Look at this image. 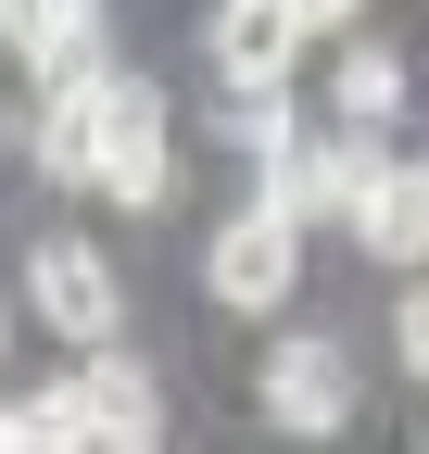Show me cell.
Listing matches in <instances>:
<instances>
[{
    "label": "cell",
    "instance_id": "1",
    "mask_svg": "<svg viewBox=\"0 0 429 454\" xmlns=\"http://www.w3.org/2000/svg\"><path fill=\"white\" fill-rule=\"evenodd\" d=\"M202 291H214V316H278V303L303 291V215H278V202L214 215V240H202Z\"/></svg>",
    "mask_w": 429,
    "mask_h": 454
},
{
    "label": "cell",
    "instance_id": "2",
    "mask_svg": "<svg viewBox=\"0 0 429 454\" xmlns=\"http://www.w3.org/2000/svg\"><path fill=\"white\" fill-rule=\"evenodd\" d=\"M26 316L51 340H76V354H101V340L127 328V291H114V253L76 240V227H51V240H26Z\"/></svg>",
    "mask_w": 429,
    "mask_h": 454
},
{
    "label": "cell",
    "instance_id": "3",
    "mask_svg": "<svg viewBox=\"0 0 429 454\" xmlns=\"http://www.w3.org/2000/svg\"><path fill=\"white\" fill-rule=\"evenodd\" d=\"M379 164H392V152H379V127H329V139L303 127L291 152H265V164H253V202H278V215H303V227H316V215H354L366 190H379Z\"/></svg>",
    "mask_w": 429,
    "mask_h": 454
},
{
    "label": "cell",
    "instance_id": "4",
    "mask_svg": "<svg viewBox=\"0 0 429 454\" xmlns=\"http://www.w3.org/2000/svg\"><path fill=\"white\" fill-rule=\"evenodd\" d=\"M265 429H291V442H329V429H354V354L329 328H291V340H265Z\"/></svg>",
    "mask_w": 429,
    "mask_h": 454
},
{
    "label": "cell",
    "instance_id": "5",
    "mask_svg": "<svg viewBox=\"0 0 429 454\" xmlns=\"http://www.w3.org/2000/svg\"><path fill=\"white\" fill-rule=\"evenodd\" d=\"M101 190H114L127 215H152L177 190V114L152 76H114V114H101Z\"/></svg>",
    "mask_w": 429,
    "mask_h": 454
},
{
    "label": "cell",
    "instance_id": "6",
    "mask_svg": "<svg viewBox=\"0 0 429 454\" xmlns=\"http://www.w3.org/2000/svg\"><path fill=\"white\" fill-rule=\"evenodd\" d=\"M101 114H114V64H76V76H51L38 114H26V164L51 190H101Z\"/></svg>",
    "mask_w": 429,
    "mask_h": 454
},
{
    "label": "cell",
    "instance_id": "7",
    "mask_svg": "<svg viewBox=\"0 0 429 454\" xmlns=\"http://www.w3.org/2000/svg\"><path fill=\"white\" fill-rule=\"evenodd\" d=\"M303 0H214L202 13V51H214V76L228 89H291V64H303Z\"/></svg>",
    "mask_w": 429,
    "mask_h": 454
},
{
    "label": "cell",
    "instance_id": "8",
    "mask_svg": "<svg viewBox=\"0 0 429 454\" xmlns=\"http://www.w3.org/2000/svg\"><path fill=\"white\" fill-rule=\"evenodd\" d=\"M0 26H13V64L38 89L76 76V64H101V0H0Z\"/></svg>",
    "mask_w": 429,
    "mask_h": 454
},
{
    "label": "cell",
    "instance_id": "9",
    "mask_svg": "<svg viewBox=\"0 0 429 454\" xmlns=\"http://www.w3.org/2000/svg\"><path fill=\"white\" fill-rule=\"evenodd\" d=\"M341 227H354V240L379 253V265H417V253H429V152H417V164L392 152V164H379V190H366Z\"/></svg>",
    "mask_w": 429,
    "mask_h": 454
},
{
    "label": "cell",
    "instance_id": "10",
    "mask_svg": "<svg viewBox=\"0 0 429 454\" xmlns=\"http://www.w3.org/2000/svg\"><path fill=\"white\" fill-rule=\"evenodd\" d=\"M0 454H101V404H89V379H38V391H13Z\"/></svg>",
    "mask_w": 429,
    "mask_h": 454
},
{
    "label": "cell",
    "instance_id": "11",
    "mask_svg": "<svg viewBox=\"0 0 429 454\" xmlns=\"http://www.w3.org/2000/svg\"><path fill=\"white\" fill-rule=\"evenodd\" d=\"M76 379H89V404H101V454H127V442L165 429V391H152V366H139V354H114V340H101Z\"/></svg>",
    "mask_w": 429,
    "mask_h": 454
},
{
    "label": "cell",
    "instance_id": "12",
    "mask_svg": "<svg viewBox=\"0 0 429 454\" xmlns=\"http://www.w3.org/2000/svg\"><path fill=\"white\" fill-rule=\"evenodd\" d=\"M404 114V51L392 38H354L329 64V127H392Z\"/></svg>",
    "mask_w": 429,
    "mask_h": 454
},
{
    "label": "cell",
    "instance_id": "13",
    "mask_svg": "<svg viewBox=\"0 0 429 454\" xmlns=\"http://www.w3.org/2000/svg\"><path fill=\"white\" fill-rule=\"evenodd\" d=\"M228 139L265 164V152H291L303 139V114H291V89H240V114H228Z\"/></svg>",
    "mask_w": 429,
    "mask_h": 454
},
{
    "label": "cell",
    "instance_id": "14",
    "mask_svg": "<svg viewBox=\"0 0 429 454\" xmlns=\"http://www.w3.org/2000/svg\"><path fill=\"white\" fill-rule=\"evenodd\" d=\"M392 354L429 379V278H404V303H392Z\"/></svg>",
    "mask_w": 429,
    "mask_h": 454
},
{
    "label": "cell",
    "instance_id": "15",
    "mask_svg": "<svg viewBox=\"0 0 429 454\" xmlns=\"http://www.w3.org/2000/svg\"><path fill=\"white\" fill-rule=\"evenodd\" d=\"M366 13V0H303V26H354Z\"/></svg>",
    "mask_w": 429,
    "mask_h": 454
},
{
    "label": "cell",
    "instance_id": "16",
    "mask_svg": "<svg viewBox=\"0 0 429 454\" xmlns=\"http://www.w3.org/2000/svg\"><path fill=\"white\" fill-rule=\"evenodd\" d=\"M127 454H152V442H127Z\"/></svg>",
    "mask_w": 429,
    "mask_h": 454
}]
</instances>
